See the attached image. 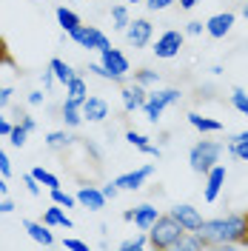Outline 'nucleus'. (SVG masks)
<instances>
[{
	"mask_svg": "<svg viewBox=\"0 0 248 251\" xmlns=\"http://www.w3.org/2000/svg\"><path fill=\"white\" fill-rule=\"evenodd\" d=\"M197 234L208 243V249L248 246V214H228V217H217V220H202Z\"/></svg>",
	"mask_w": 248,
	"mask_h": 251,
	"instance_id": "obj_1",
	"label": "nucleus"
},
{
	"mask_svg": "<svg viewBox=\"0 0 248 251\" xmlns=\"http://www.w3.org/2000/svg\"><path fill=\"white\" fill-rule=\"evenodd\" d=\"M186 234L188 231L171 214H160L157 223L149 228V246L157 251H177Z\"/></svg>",
	"mask_w": 248,
	"mask_h": 251,
	"instance_id": "obj_2",
	"label": "nucleus"
},
{
	"mask_svg": "<svg viewBox=\"0 0 248 251\" xmlns=\"http://www.w3.org/2000/svg\"><path fill=\"white\" fill-rule=\"evenodd\" d=\"M223 143L217 140H200L191 146V151H188V163H191V172L197 174H205L211 166H217L220 157H223Z\"/></svg>",
	"mask_w": 248,
	"mask_h": 251,
	"instance_id": "obj_3",
	"label": "nucleus"
},
{
	"mask_svg": "<svg viewBox=\"0 0 248 251\" xmlns=\"http://www.w3.org/2000/svg\"><path fill=\"white\" fill-rule=\"evenodd\" d=\"M180 100H183V92L180 89H154V92H149L146 106H143L146 120L149 123H160L163 111L169 109V106H174V103H180Z\"/></svg>",
	"mask_w": 248,
	"mask_h": 251,
	"instance_id": "obj_4",
	"label": "nucleus"
},
{
	"mask_svg": "<svg viewBox=\"0 0 248 251\" xmlns=\"http://www.w3.org/2000/svg\"><path fill=\"white\" fill-rule=\"evenodd\" d=\"M69 37L77 43L80 49H92V51H103V49H109V37H106V31H100L97 26H83L80 23L77 29L69 31Z\"/></svg>",
	"mask_w": 248,
	"mask_h": 251,
	"instance_id": "obj_5",
	"label": "nucleus"
},
{
	"mask_svg": "<svg viewBox=\"0 0 248 251\" xmlns=\"http://www.w3.org/2000/svg\"><path fill=\"white\" fill-rule=\"evenodd\" d=\"M100 63L106 66L111 72V77H114V83H125V77H128V72H131V66H128V57H125L120 49H103L100 51Z\"/></svg>",
	"mask_w": 248,
	"mask_h": 251,
	"instance_id": "obj_6",
	"label": "nucleus"
},
{
	"mask_svg": "<svg viewBox=\"0 0 248 251\" xmlns=\"http://www.w3.org/2000/svg\"><path fill=\"white\" fill-rule=\"evenodd\" d=\"M183 40H186V34L177 29H166L160 37L154 40V51L160 60H171V57H177L180 54V49H183Z\"/></svg>",
	"mask_w": 248,
	"mask_h": 251,
	"instance_id": "obj_7",
	"label": "nucleus"
},
{
	"mask_svg": "<svg viewBox=\"0 0 248 251\" xmlns=\"http://www.w3.org/2000/svg\"><path fill=\"white\" fill-rule=\"evenodd\" d=\"M151 37H154V26H151V20H146V17L131 20L128 29H125V40H128V46H134V49H146L151 43Z\"/></svg>",
	"mask_w": 248,
	"mask_h": 251,
	"instance_id": "obj_8",
	"label": "nucleus"
},
{
	"mask_svg": "<svg viewBox=\"0 0 248 251\" xmlns=\"http://www.w3.org/2000/svg\"><path fill=\"white\" fill-rule=\"evenodd\" d=\"M151 174H154V163H146V166H140L134 172H125V174H120V177H114V183H117L120 191H137V188H143V183H146Z\"/></svg>",
	"mask_w": 248,
	"mask_h": 251,
	"instance_id": "obj_9",
	"label": "nucleus"
},
{
	"mask_svg": "<svg viewBox=\"0 0 248 251\" xmlns=\"http://www.w3.org/2000/svg\"><path fill=\"white\" fill-rule=\"evenodd\" d=\"M169 214H171L174 220H177V223H180V226H183L186 231H197V228L202 226V214L197 211V208H194V205H188V203L171 205Z\"/></svg>",
	"mask_w": 248,
	"mask_h": 251,
	"instance_id": "obj_10",
	"label": "nucleus"
},
{
	"mask_svg": "<svg viewBox=\"0 0 248 251\" xmlns=\"http://www.w3.org/2000/svg\"><path fill=\"white\" fill-rule=\"evenodd\" d=\"M225 186V166H211L208 172H205V188H202V197H205V203H214L220 197V191Z\"/></svg>",
	"mask_w": 248,
	"mask_h": 251,
	"instance_id": "obj_11",
	"label": "nucleus"
},
{
	"mask_svg": "<svg viewBox=\"0 0 248 251\" xmlns=\"http://www.w3.org/2000/svg\"><path fill=\"white\" fill-rule=\"evenodd\" d=\"M83 120H89V123H103L106 117L111 114L109 103L103 100V97H94V94H89L86 100H83Z\"/></svg>",
	"mask_w": 248,
	"mask_h": 251,
	"instance_id": "obj_12",
	"label": "nucleus"
},
{
	"mask_svg": "<svg viewBox=\"0 0 248 251\" xmlns=\"http://www.w3.org/2000/svg\"><path fill=\"white\" fill-rule=\"evenodd\" d=\"M146 86H140V83H123V92H120V100H123V109L125 111H137L146 106Z\"/></svg>",
	"mask_w": 248,
	"mask_h": 251,
	"instance_id": "obj_13",
	"label": "nucleus"
},
{
	"mask_svg": "<svg viewBox=\"0 0 248 251\" xmlns=\"http://www.w3.org/2000/svg\"><path fill=\"white\" fill-rule=\"evenodd\" d=\"M74 197H77V203L83 205V208H89V211H103V208H106V194L97 186H80Z\"/></svg>",
	"mask_w": 248,
	"mask_h": 251,
	"instance_id": "obj_14",
	"label": "nucleus"
},
{
	"mask_svg": "<svg viewBox=\"0 0 248 251\" xmlns=\"http://www.w3.org/2000/svg\"><path fill=\"white\" fill-rule=\"evenodd\" d=\"M231 26H234V12H220V15L205 20V31H208L211 37H217V40L225 37V34L231 31Z\"/></svg>",
	"mask_w": 248,
	"mask_h": 251,
	"instance_id": "obj_15",
	"label": "nucleus"
},
{
	"mask_svg": "<svg viewBox=\"0 0 248 251\" xmlns=\"http://www.w3.org/2000/svg\"><path fill=\"white\" fill-rule=\"evenodd\" d=\"M23 228H26V234H29L34 243H40V246H46V249L54 246V234L49 231V226L43 223V220H40V223H37V220H26Z\"/></svg>",
	"mask_w": 248,
	"mask_h": 251,
	"instance_id": "obj_16",
	"label": "nucleus"
},
{
	"mask_svg": "<svg viewBox=\"0 0 248 251\" xmlns=\"http://www.w3.org/2000/svg\"><path fill=\"white\" fill-rule=\"evenodd\" d=\"M157 217H160V211H157L154 205H151V203H143V205H137V208H134V220H131V223L137 226L140 231H146V234H149V228L157 223Z\"/></svg>",
	"mask_w": 248,
	"mask_h": 251,
	"instance_id": "obj_17",
	"label": "nucleus"
},
{
	"mask_svg": "<svg viewBox=\"0 0 248 251\" xmlns=\"http://www.w3.org/2000/svg\"><path fill=\"white\" fill-rule=\"evenodd\" d=\"M43 223H46L49 228H74V223H72V217L63 211V205H51V208H46V214H43Z\"/></svg>",
	"mask_w": 248,
	"mask_h": 251,
	"instance_id": "obj_18",
	"label": "nucleus"
},
{
	"mask_svg": "<svg viewBox=\"0 0 248 251\" xmlns=\"http://www.w3.org/2000/svg\"><path fill=\"white\" fill-rule=\"evenodd\" d=\"M60 117H63V123L69 126V128H77V126L83 123V109H80V103H74V100H63Z\"/></svg>",
	"mask_w": 248,
	"mask_h": 251,
	"instance_id": "obj_19",
	"label": "nucleus"
},
{
	"mask_svg": "<svg viewBox=\"0 0 248 251\" xmlns=\"http://www.w3.org/2000/svg\"><path fill=\"white\" fill-rule=\"evenodd\" d=\"M125 140L131 143L134 149H140L143 154L160 157V149H157L154 143H149V140H151V137H146V134H140V131H134V128H128V131H125Z\"/></svg>",
	"mask_w": 248,
	"mask_h": 251,
	"instance_id": "obj_20",
	"label": "nucleus"
},
{
	"mask_svg": "<svg viewBox=\"0 0 248 251\" xmlns=\"http://www.w3.org/2000/svg\"><path fill=\"white\" fill-rule=\"evenodd\" d=\"M86 97H89V86H86V80L80 77V75H74V77L66 83V100H74V103L83 106Z\"/></svg>",
	"mask_w": 248,
	"mask_h": 251,
	"instance_id": "obj_21",
	"label": "nucleus"
},
{
	"mask_svg": "<svg viewBox=\"0 0 248 251\" xmlns=\"http://www.w3.org/2000/svg\"><path fill=\"white\" fill-rule=\"evenodd\" d=\"M49 69L54 72L57 83H63V86H66L69 80H72L74 75H77V72H74V69H72V66H69L66 60H60V57H51V60H49Z\"/></svg>",
	"mask_w": 248,
	"mask_h": 251,
	"instance_id": "obj_22",
	"label": "nucleus"
},
{
	"mask_svg": "<svg viewBox=\"0 0 248 251\" xmlns=\"http://www.w3.org/2000/svg\"><path fill=\"white\" fill-rule=\"evenodd\" d=\"M54 15H57V23H60V29L66 31V34L80 26V15H74V12H72V9H66V6H57V9H54Z\"/></svg>",
	"mask_w": 248,
	"mask_h": 251,
	"instance_id": "obj_23",
	"label": "nucleus"
},
{
	"mask_svg": "<svg viewBox=\"0 0 248 251\" xmlns=\"http://www.w3.org/2000/svg\"><path fill=\"white\" fill-rule=\"evenodd\" d=\"M188 123L194 126L197 131H223V123H220V120L202 117V114H197V111H191V114H188Z\"/></svg>",
	"mask_w": 248,
	"mask_h": 251,
	"instance_id": "obj_24",
	"label": "nucleus"
},
{
	"mask_svg": "<svg viewBox=\"0 0 248 251\" xmlns=\"http://www.w3.org/2000/svg\"><path fill=\"white\" fill-rule=\"evenodd\" d=\"M128 23H131V15H128V9H125L123 3H120V6H111V29L125 31Z\"/></svg>",
	"mask_w": 248,
	"mask_h": 251,
	"instance_id": "obj_25",
	"label": "nucleus"
},
{
	"mask_svg": "<svg viewBox=\"0 0 248 251\" xmlns=\"http://www.w3.org/2000/svg\"><path fill=\"white\" fill-rule=\"evenodd\" d=\"M72 143H74V137H72L69 131H49V134H46V146H49V149H54V151L69 149Z\"/></svg>",
	"mask_w": 248,
	"mask_h": 251,
	"instance_id": "obj_26",
	"label": "nucleus"
},
{
	"mask_svg": "<svg viewBox=\"0 0 248 251\" xmlns=\"http://www.w3.org/2000/svg\"><path fill=\"white\" fill-rule=\"evenodd\" d=\"M31 174H34V177H37V183H40V186H46L49 191H51V188H60V177H57V174H51V172H46L43 166H34Z\"/></svg>",
	"mask_w": 248,
	"mask_h": 251,
	"instance_id": "obj_27",
	"label": "nucleus"
},
{
	"mask_svg": "<svg viewBox=\"0 0 248 251\" xmlns=\"http://www.w3.org/2000/svg\"><path fill=\"white\" fill-rule=\"evenodd\" d=\"M200 249H208V243H205L197 231H188V234L183 237V243H180L177 251H200Z\"/></svg>",
	"mask_w": 248,
	"mask_h": 251,
	"instance_id": "obj_28",
	"label": "nucleus"
},
{
	"mask_svg": "<svg viewBox=\"0 0 248 251\" xmlns=\"http://www.w3.org/2000/svg\"><path fill=\"white\" fill-rule=\"evenodd\" d=\"M134 83H140V86H160V72H151V69H137L134 72Z\"/></svg>",
	"mask_w": 248,
	"mask_h": 251,
	"instance_id": "obj_29",
	"label": "nucleus"
},
{
	"mask_svg": "<svg viewBox=\"0 0 248 251\" xmlns=\"http://www.w3.org/2000/svg\"><path fill=\"white\" fill-rule=\"evenodd\" d=\"M51 203L63 205V208H74V205H80L77 197L69 194V191H63V188H51Z\"/></svg>",
	"mask_w": 248,
	"mask_h": 251,
	"instance_id": "obj_30",
	"label": "nucleus"
},
{
	"mask_svg": "<svg viewBox=\"0 0 248 251\" xmlns=\"http://www.w3.org/2000/svg\"><path fill=\"white\" fill-rule=\"evenodd\" d=\"M231 106L240 111V114H246V117H248V92H243L240 86H234V92H231Z\"/></svg>",
	"mask_w": 248,
	"mask_h": 251,
	"instance_id": "obj_31",
	"label": "nucleus"
},
{
	"mask_svg": "<svg viewBox=\"0 0 248 251\" xmlns=\"http://www.w3.org/2000/svg\"><path fill=\"white\" fill-rule=\"evenodd\" d=\"M31 131L26 128L23 123H15V128H12V134H9V143L15 146V149H23L26 146V137H29Z\"/></svg>",
	"mask_w": 248,
	"mask_h": 251,
	"instance_id": "obj_32",
	"label": "nucleus"
},
{
	"mask_svg": "<svg viewBox=\"0 0 248 251\" xmlns=\"http://www.w3.org/2000/svg\"><path fill=\"white\" fill-rule=\"evenodd\" d=\"M146 246H149V234H146V231H140L137 237L123 240V243H120V251H140V249H146Z\"/></svg>",
	"mask_w": 248,
	"mask_h": 251,
	"instance_id": "obj_33",
	"label": "nucleus"
},
{
	"mask_svg": "<svg viewBox=\"0 0 248 251\" xmlns=\"http://www.w3.org/2000/svg\"><path fill=\"white\" fill-rule=\"evenodd\" d=\"M23 186H26V191H29L31 197H40L43 194V188H40V183H37V177L34 174H23Z\"/></svg>",
	"mask_w": 248,
	"mask_h": 251,
	"instance_id": "obj_34",
	"label": "nucleus"
},
{
	"mask_svg": "<svg viewBox=\"0 0 248 251\" xmlns=\"http://www.w3.org/2000/svg\"><path fill=\"white\" fill-rule=\"evenodd\" d=\"M60 246L63 249H69V251H86L89 249V243H83V240H77V237H66Z\"/></svg>",
	"mask_w": 248,
	"mask_h": 251,
	"instance_id": "obj_35",
	"label": "nucleus"
},
{
	"mask_svg": "<svg viewBox=\"0 0 248 251\" xmlns=\"http://www.w3.org/2000/svg\"><path fill=\"white\" fill-rule=\"evenodd\" d=\"M89 72H94L97 77H103V80H111L114 83V77H111V72L103 66V63H89Z\"/></svg>",
	"mask_w": 248,
	"mask_h": 251,
	"instance_id": "obj_36",
	"label": "nucleus"
},
{
	"mask_svg": "<svg viewBox=\"0 0 248 251\" xmlns=\"http://www.w3.org/2000/svg\"><path fill=\"white\" fill-rule=\"evenodd\" d=\"M15 117H17V120H20L23 126H26L29 131H34V128H37V120H34L31 114H26V111H20V109H17V111H15Z\"/></svg>",
	"mask_w": 248,
	"mask_h": 251,
	"instance_id": "obj_37",
	"label": "nucleus"
},
{
	"mask_svg": "<svg viewBox=\"0 0 248 251\" xmlns=\"http://www.w3.org/2000/svg\"><path fill=\"white\" fill-rule=\"evenodd\" d=\"M0 174H3V177H12V160L6 157L3 146H0Z\"/></svg>",
	"mask_w": 248,
	"mask_h": 251,
	"instance_id": "obj_38",
	"label": "nucleus"
},
{
	"mask_svg": "<svg viewBox=\"0 0 248 251\" xmlns=\"http://www.w3.org/2000/svg\"><path fill=\"white\" fill-rule=\"evenodd\" d=\"M174 0H146V6L151 9V12H163V9H169Z\"/></svg>",
	"mask_w": 248,
	"mask_h": 251,
	"instance_id": "obj_39",
	"label": "nucleus"
},
{
	"mask_svg": "<svg viewBox=\"0 0 248 251\" xmlns=\"http://www.w3.org/2000/svg\"><path fill=\"white\" fill-rule=\"evenodd\" d=\"M100 191L106 194V200H114V197L120 194V188H117V183H114V180H111V183H106V186L100 188Z\"/></svg>",
	"mask_w": 248,
	"mask_h": 251,
	"instance_id": "obj_40",
	"label": "nucleus"
},
{
	"mask_svg": "<svg viewBox=\"0 0 248 251\" xmlns=\"http://www.w3.org/2000/svg\"><path fill=\"white\" fill-rule=\"evenodd\" d=\"M9 103H12V89L9 86H0V111L6 109Z\"/></svg>",
	"mask_w": 248,
	"mask_h": 251,
	"instance_id": "obj_41",
	"label": "nucleus"
},
{
	"mask_svg": "<svg viewBox=\"0 0 248 251\" xmlns=\"http://www.w3.org/2000/svg\"><path fill=\"white\" fill-rule=\"evenodd\" d=\"M54 83H57L54 72H51V69H46V72H43V89H46V92H51V89H54Z\"/></svg>",
	"mask_w": 248,
	"mask_h": 251,
	"instance_id": "obj_42",
	"label": "nucleus"
},
{
	"mask_svg": "<svg viewBox=\"0 0 248 251\" xmlns=\"http://www.w3.org/2000/svg\"><path fill=\"white\" fill-rule=\"evenodd\" d=\"M202 31H205V23H200V20H191V23L186 26V34H194V37L202 34Z\"/></svg>",
	"mask_w": 248,
	"mask_h": 251,
	"instance_id": "obj_43",
	"label": "nucleus"
},
{
	"mask_svg": "<svg viewBox=\"0 0 248 251\" xmlns=\"http://www.w3.org/2000/svg\"><path fill=\"white\" fill-rule=\"evenodd\" d=\"M12 128H15V123H9V120L0 114V137H9V134H12Z\"/></svg>",
	"mask_w": 248,
	"mask_h": 251,
	"instance_id": "obj_44",
	"label": "nucleus"
},
{
	"mask_svg": "<svg viewBox=\"0 0 248 251\" xmlns=\"http://www.w3.org/2000/svg\"><path fill=\"white\" fill-rule=\"evenodd\" d=\"M43 97H46V94L40 92V89H37V92H29V106H43Z\"/></svg>",
	"mask_w": 248,
	"mask_h": 251,
	"instance_id": "obj_45",
	"label": "nucleus"
},
{
	"mask_svg": "<svg viewBox=\"0 0 248 251\" xmlns=\"http://www.w3.org/2000/svg\"><path fill=\"white\" fill-rule=\"evenodd\" d=\"M15 208H17V205L12 203V200H0V214H12Z\"/></svg>",
	"mask_w": 248,
	"mask_h": 251,
	"instance_id": "obj_46",
	"label": "nucleus"
},
{
	"mask_svg": "<svg viewBox=\"0 0 248 251\" xmlns=\"http://www.w3.org/2000/svg\"><path fill=\"white\" fill-rule=\"evenodd\" d=\"M0 63H12V57L6 54V43L3 40H0Z\"/></svg>",
	"mask_w": 248,
	"mask_h": 251,
	"instance_id": "obj_47",
	"label": "nucleus"
},
{
	"mask_svg": "<svg viewBox=\"0 0 248 251\" xmlns=\"http://www.w3.org/2000/svg\"><path fill=\"white\" fill-rule=\"evenodd\" d=\"M197 3H200V0H180V9H194V6H197Z\"/></svg>",
	"mask_w": 248,
	"mask_h": 251,
	"instance_id": "obj_48",
	"label": "nucleus"
},
{
	"mask_svg": "<svg viewBox=\"0 0 248 251\" xmlns=\"http://www.w3.org/2000/svg\"><path fill=\"white\" fill-rule=\"evenodd\" d=\"M6 180H9V177L0 174V194H9V183H6Z\"/></svg>",
	"mask_w": 248,
	"mask_h": 251,
	"instance_id": "obj_49",
	"label": "nucleus"
},
{
	"mask_svg": "<svg viewBox=\"0 0 248 251\" xmlns=\"http://www.w3.org/2000/svg\"><path fill=\"white\" fill-rule=\"evenodd\" d=\"M123 220H125V223H131V220H134V208H128V211H123Z\"/></svg>",
	"mask_w": 248,
	"mask_h": 251,
	"instance_id": "obj_50",
	"label": "nucleus"
},
{
	"mask_svg": "<svg viewBox=\"0 0 248 251\" xmlns=\"http://www.w3.org/2000/svg\"><path fill=\"white\" fill-rule=\"evenodd\" d=\"M243 15H246V20H248V3H246V9H243Z\"/></svg>",
	"mask_w": 248,
	"mask_h": 251,
	"instance_id": "obj_51",
	"label": "nucleus"
},
{
	"mask_svg": "<svg viewBox=\"0 0 248 251\" xmlns=\"http://www.w3.org/2000/svg\"><path fill=\"white\" fill-rule=\"evenodd\" d=\"M128 3H146V0H128Z\"/></svg>",
	"mask_w": 248,
	"mask_h": 251,
	"instance_id": "obj_52",
	"label": "nucleus"
},
{
	"mask_svg": "<svg viewBox=\"0 0 248 251\" xmlns=\"http://www.w3.org/2000/svg\"><path fill=\"white\" fill-rule=\"evenodd\" d=\"M246 3H248V0H246Z\"/></svg>",
	"mask_w": 248,
	"mask_h": 251,
	"instance_id": "obj_53",
	"label": "nucleus"
}]
</instances>
